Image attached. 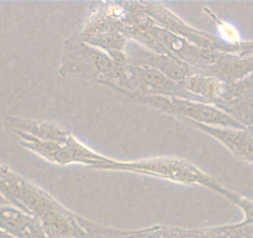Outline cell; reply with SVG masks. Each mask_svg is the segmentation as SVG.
<instances>
[{
  "label": "cell",
  "instance_id": "obj_1",
  "mask_svg": "<svg viewBox=\"0 0 253 238\" xmlns=\"http://www.w3.org/2000/svg\"><path fill=\"white\" fill-rule=\"evenodd\" d=\"M126 64H118L103 51L77 40L63 55L60 72L63 76L92 79L126 91Z\"/></svg>",
  "mask_w": 253,
  "mask_h": 238
},
{
  "label": "cell",
  "instance_id": "obj_2",
  "mask_svg": "<svg viewBox=\"0 0 253 238\" xmlns=\"http://www.w3.org/2000/svg\"><path fill=\"white\" fill-rule=\"evenodd\" d=\"M124 34L130 40L140 43L154 52L185 62L190 67H193L198 74L203 72L206 67L212 64L217 53L204 50L187 41L186 39L155 25L150 19L140 25L128 29L124 31Z\"/></svg>",
  "mask_w": 253,
  "mask_h": 238
},
{
  "label": "cell",
  "instance_id": "obj_3",
  "mask_svg": "<svg viewBox=\"0 0 253 238\" xmlns=\"http://www.w3.org/2000/svg\"><path fill=\"white\" fill-rule=\"evenodd\" d=\"M114 89L128 101L153 107L158 111L176 117L185 122H193L215 128H225V129H246L236 119H233L230 114L218 108L217 106L205 103L199 99L168 96H144V94L132 93L119 88Z\"/></svg>",
  "mask_w": 253,
  "mask_h": 238
},
{
  "label": "cell",
  "instance_id": "obj_4",
  "mask_svg": "<svg viewBox=\"0 0 253 238\" xmlns=\"http://www.w3.org/2000/svg\"><path fill=\"white\" fill-rule=\"evenodd\" d=\"M94 169L111 170V171H128L134 174L148 175L158 179L184 184V185H200L215 191L220 185L218 181L209 176L204 171L181 159L171 158H155V159L138 160V161H119L108 158Z\"/></svg>",
  "mask_w": 253,
  "mask_h": 238
},
{
  "label": "cell",
  "instance_id": "obj_5",
  "mask_svg": "<svg viewBox=\"0 0 253 238\" xmlns=\"http://www.w3.org/2000/svg\"><path fill=\"white\" fill-rule=\"evenodd\" d=\"M0 195L5 198L6 202L34 216L39 221L48 211L61 205L46 191L19 176L9 166L0 175Z\"/></svg>",
  "mask_w": 253,
  "mask_h": 238
},
{
  "label": "cell",
  "instance_id": "obj_6",
  "mask_svg": "<svg viewBox=\"0 0 253 238\" xmlns=\"http://www.w3.org/2000/svg\"><path fill=\"white\" fill-rule=\"evenodd\" d=\"M126 92L144 96H164L194 98L181 82H175L157 70L126 64ZM124 91V89H123ZM196 99V98H194Z\"/></svg>",
  "mask_w": 253,
  "mask_h": 238
},
{
  "label": "cell",
  "instance_id": "obj_7",
  "mask_svg": "<svg viewBox=\"0 0 253 238\" xmlns=\"http://www.w3.org/2000/svg\"><path fill=\"white\" fill-rule=\"evenodd\" d=\"M126 56V64L157 70L160 74L169 77L175 82H182L191 75L198 74L193 67H190L185 62L169 57V56L162 55V53L154 52L135 41L128 42Z\"/></svg>",
  "mask_w": 253,
  "mask_h": 238
},
{
  "label": "cell",
  "instance_id": "obj_8",
  "mask_svg": "<svg viewBox=\"0 0 253 238\" xmlns=\"http://www.w3.org/2000/svg\"><path fill=\"white\" fill-rule=\"evenodd\" d=\"M200 74L215 77L227 86H233L253 74V55L217 52L212 64Z\"/></svg>",
  "mask_w": 253,
  "mask_h": 238
},
{
  "label": "cell",
  "instance_id": "obj_9",
  "mask_svg": "<svg viewBox=\"0 0 253 238\" xmlns=\"http://www.w3.org/2000/svg\"><path fill=\"white\" fill-rule=\"evenodd\" d=\"M47 238H88L87 220L75 215L60 205L40 218Z\"/></svg>",
  "mask_w": 253,
  "mask_h": 238
},
{
  "label": "cell",
  "instance_id": "obj_10",
  "mask_svg": "<svg viewBox=\"0 0 253 238\" xmlns=\"http://www.w3.org/2000/svg\"><path fill=\"white\" fill-rule=\"evenodd\" d=\"M0 231L14 238H47L38 218L5 201H0Z\"/></svg>",
  "mask_w": 253,
  "mask_h": 238
},
{
  "label": "cell",
  "instance_id": "obj_11",
  "mask_svg": "<svg viewBox=\"0 0 253 238\" xmlns=\"http://www.w3.org/2000/svg\"><path fill=\"white\" fill-rule=\"evenodd\" d=\"M196 129L206 133L225 145L232 154L253 164V134L248 129H225L187 122Z\"/></svg>",
  "mask_w": 253,
  "mask_h": 238
},
{
  "label": "cell",
  "instance_id": "obj_12",
  "mask_svg": "<svg viewBox=\"0 0 253 238\" xmlns=\"http://www.w3.org/2000/svg\"><path fill=\"white\" fill-rule=\"evenodd\" d=\"M8 122L15 133L30 135L36 139L45 142H55L60 144H67L72 138V133L66 128H62L55 123L33 120V119L8 117Z\"/></svg>",
  "mask_w": 253,
  "mask_h": 238
},
{
  "label": "cell",
  "instance_id": "obj_13",
  "mask_svg": "<svg viewBox=\"0 0 253 238\" xmlns=\"http://www.w3.org/2000/svg\"><path fill=\"white\" fill-rule=\"evenodd\" d=\"M181 83L194 98L213 106L222 103L227 89V84L222 81L203 74L191 75Z\"/></svg>",
  "mask_w": 253,
  "mask_h": 238
},
{
  "label": "cell",
  "instance_id": "obj_14",
  "mask_svg": "<svg viewBox=\"0 0 253 238\" xmlns=\"http://www.w3.org/2000/svg\"><path fill=\"white\" fill-rule=\"evenodd\" d=\"M246 129H253V88L217 106Z\"/></svg>",
  "mask_w": 253,
  "mask_h": 238
},
{
  "label": "cell",
  "instance_id": "obj_15",
  "mask_svg": "<svg viewBox=\"0 0 253 238\" xmlns=\"http://www.w3.org/2000/svg\"><path fill=\"white\" fill-rule=\"evenodd\" d=\"M215 193L220 194L223 198H227L230 202H232L233 205L237 206L241 211L243 212V221L240 223H236V225H231L232 227H247V226H253V201L250 198H246L243 196L238 195V194L232 193L228 189L223 188L222 185H218L216 188Z\"/></svg>",
  "mask_w": 253,
  "mask_h": 238
},
{
  "label": "cell",
  "instance_id": "obj_16",
  "mask_svg": "<svg viewBox=\"0 0 253 238\" xmlns=\"http://www.w3.org/2000/svg\"><path fill=\"white\" fill-rule=\"evenodd\" d=\"M204 11H205V14H208V15L212 19L213 23H215L216 28H217L218 30V35H220V40L223 41L226 45L236 48V51L238 52V47H240V45L242 43V39H241V35L240 33H238L237 29H236L232 24L228 23V21L222 20V19L218 18V16L216 15L215 13H212L209 8H204Z\"/></svg>",
  "mask_w": 253,
  "mask_h": 238
},
{
  "label": "cell",
  "instance_id": "obj_17",
  "mask_svg": "<svg viewBox=\"0 0 253 238\" xmlns=\"http://www.w3.org/2000/svg\"><path fill=\"white\" fill-rule=\"evenodd\" d=\"M237 53H250V55H253V41H251V42L242 41V43L238 47Z\"/></svg>",
  "mask_w": 253,
  "mask_h": 238
},
{
  "label": "cell",
  "instance_id": "obj_18",
  "mask_svg": "<svg viewBox=\"0 0 253 238\" xmlns=\"http://www.w3.org/2000/svg\"><path fill=\"white\" fill-rule=\"evenodd\" d=\"M0 238H14V237H11V236L8 235V233L3 232V231H0Z\"/></svg>",
  "mask_w": 253,
  "mask_h": 238
},
{
  "label": "cell",
  "instance_id": "obj_19",
  "mask_svg": "<svg viewBox=\"0 0 253 238\" xmlns=\"http://www.w3.org/2000/svg\"><path fill=\"white\" fill-rule=\"evenodd\" d=\"M5 167H6V165H4V164H0V175L3 174V171H4V170H5Z\"/></svg>",
  "mask_w": 253,
  "mask_h": 238
}]
</instances>
